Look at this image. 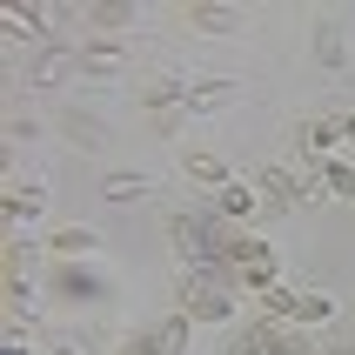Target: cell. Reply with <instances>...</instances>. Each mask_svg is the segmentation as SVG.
Returning a JSON list of instances; mask_svg holds the SVG:
<instances>
[{
    "mask_svg": "<svg viewBox=\"0 0 355 355\" xmlns=\"http://www.w3.org/2000/svg\"><path fill=\"white\" fill-rule=\"evenodd\" d=\"M54 282H60V288H67V295H94V282L80 275V268H60V275H54Z\"/></svg>",
    "mask_w": 355,
    "mask_h": 355,
    "instance_id": "cell-20",
    "label": "cell"
},
{
    "mask_svg": "<svg viewBox=\"0 0 355 355\" xmlns=\"http://www.w3.org/2000/svg\"><path fill=\"white\" fill-rule=\"evenodd\" d=\"M228 282H235L228 261H221V268H188V275H181V315L188 322H228V309H235Z\"/></svg>",
    "mask_w": 355,
    "mask_h": 355,
    "instance_id": "cell-1",
    "label": "cell"
},
{
    "mask_svg": "<svg viewBox=\"0 0 355 355\" xmlns=\"http://www.w3.org/2000/svg\"><path fill=\"white\" fill-rule=\"evenodd\" d=\"M54 355H74V349H67V342H60V349H54Z\"/></svg>",
    "mask_w": 355,
    "mask_h": 355,
    "instance_id": "cell-26",
    "label": "cell"
},
{
    "mask_svg": "<svg viewBox=\"0 0 355 355\" xmlns=\"http://www.w3.org/2000/svg\"><path fill=\"white\" fill-rule=\"evenodd\" d=\"M228 355H268V349H261L255 336H241V342H235V349H228Z\"/></svg>",
    "mask_w": 355,
    "mask_h": 355,
    "instance_id": "cell-23",
    "label": "cell"
},
{
    "mask_svg": "<svg viewBox=\"0 0 355 355\" xmlns=\"http://www.w3.org/2000/svg\"><path fill=\"white\" fill-rule=\"evenodd\" d=\"M322 355H355V342H329V349H322Z\"/></svg>",
    "mask_w": 355,
    "mask_h": 355,
    "instance_id": "cell-25",
    "label": "cell"
},
{
    "mask_svg": "<svg viewBox=\"0 0 355 355\" xmlns=\"http://www.w3.org/2000/svg\"><path fill=\"white\" fill-rule=\"evenodd\" d=\"M315 181L329 188V195L355 201V168H349V161H329V155H322V161H315Z\"/></svg>",
    "mask_w": 355,
    "mask_h": 355,
    "instance_id": "cell-9",
    "label": "cell"
},
{
    "mask_svg": "<svg viewBox=\"0 0 355 355\" xmlns=\"http://www.w3.org/2000/svg\"><path fill=\"white\" fill-rule=\"evenodd\" d=\"M329 315H336V302H329V295H295V315H288V322L309 329V322H329Z\"/></svg>",
    "mask_w": 355,
    "mask_h": 355,
    "instance_id": "cell-14",
    "label": "cell"
},
{
    "mask_svg": "<svg viewBox=\"0 0 355 355\" xmlns=\"http://www.w3.org/2000/svg\"><path fill=\"white\" fill-rule=\"evenodd\" d=\"M255 195H261V208H268V215H282V208H288V201L302 195V181H295V175H282V168H261Z\"/></svg>",
    "mask_w": 355,
    "mask_h": 355,
    "instance_id": "cell-4",
    "label": "cell"
},
{
    "mask_svg": "<svg viewBox=\"0 0 355 355\" xmlns=\"http://www.w3.org/2000/svg\"><path fill=\"white\" fill-rule=\"evenodd\" d=\"M128 20H135V7H128V0H107V7H87V27H101V34H107V27H128Z\"/></svg>",
    "mask_w": 355,
    "mask_h": 355,
    "instance_id": "cell-13",
    "label": "cell"
},
{
    "mask_svg": "<svg viewBox=\"0 0 355 355\" xmlns=\"http://www.w3.org/2000/svg\"><path fill=\"white\" fill-rule=\"evenodd\" d=\"M315 60H322V67H342V60H349V40H342V27H315Z\"/></svg>",
    "mask_w": 355,
    "mask_h": 355,
    "instance_id": "cell-11",
    "label": "cell"
},
{
    "mask_svg": "<svg viewBox=\"0 0 355 355\" xmlns=\"http://www.w3.org/2000/svg\"><path fill=\"white\" fill-rule=\"evenodd\" d=\"M80 67H87V74H114L121 47H114V40H87V47H80Z\"/></svg>",
    "mask_w": 355,
    "mask_h": 355,
    "instance_id": "cell-10",
    "label": "cell"
},
{
    "mask_svg": "<svg viewBox=\"0 0 355 355\" xmlns=\"http://www.w3.org/2000/svg\"><path fill=\"white\" fill-rule=\"evenodd\" d=\"M74 67H80V54H60V47H40V54H34V67H27V80H40V87H47V80L74 74Z\"/></svg>",
    "mask_w": 355,
    "mask_h": 355,
    "instance_id": "cell-6",
    "label": "cell"
},
{
    "mask_svg": "<svg viewBox=\"0 0 355 355\" xmlns=\"http://www.w3.org/2000/svg\"><path fill=\"white\" fill-rule=\"evenodd\" d=\"M34 275V241H14L7 248V282H27Z\"/></svg>",
    "mask_w": 355,
    "mask_h": 355,
    "instance_id": "cell-16",
    "label": "cell"
},
{
    "mask_svg": "<svg viewBox=\"0 0 355 355\" xmlns=\"http://www.w3.org/2000/svg\"><path fill=\"white\" fill-rule=\"evenodd\" d=\"M188 175H195V181H215V188H228V168H221L215 155H188Z\"/></svg>",
    "mask_w": 355,
    "mask_h": 355,
    "instance_id": "cell-18",
    "label": "cell"
},
{
    "mask_svg": "<svg viewBox=\"0 0 355 355\" xmlns=\"http://www.w3.org/2000/svg\"><path fill=\"white\" fill-rule=\"evenodd\" d=\"M228 268H275V255H268V241L235 235V241H228Z\"/></svg>",
    "mask_w": 355,
    "mask_h": 355,
    "instance_id": "cell-7",
    "label": "cell"
},
{
    "mask_svg": "<svg viewBox=\"0 0 355 355\" xmlns=\"http://www.w3.org/2000/svg\"><path fill=\"white\" fill-rule=\"evenodd\" d=\"M47 248H54V255H87V248H94V235H87V228H54V241H47Z\"/></svg>",
    "mask_w": 355,
    "mask_h": 355,
    "instance_id": "cell-15",
    "label": "cell"
},
{
    "mask_svg": "<svg viewBox=\"0 0 355 355\" xmlns=\"http://www.w3.org/2000/svg\"><path fill=\"white\" fill-rule=\"evenodd\" d=\"M255 208H261V195H255V188H241V181H228V188H215V215L241 221V215H255Z\"/></svg>",
    "mask_w": 355,
    "mask_h": 355,
    "instance_id": "cell-5",
    "label": "cell"
},
{
    "mask_svg": "<svg viewBox=\"0 0 355 355\" xmlns=\"http://www.w3.org/2000/svg\"><path fill=\"white\" fill-rule=\"evenodd\" d=\"M329 121H336V141H349V148H355V114H329Z\"/></svg>",
    "mask_w": 355,
    "mask_h": 355,
    "instance_id": "cell-22",
    "label": "cell"
},
{
    "mask_svg": "<svg viewBox=\"0 0 355 355\" xmlns=\"http://www.w3.org/2000/svg\"><path fill=\"white\" fill-rule=\"evenodd\" d=\"M7 208H14V215H40V188H20V195H7Z\"/></svg>",
    "mask_w": 355,
    "mask_h": 355,
    "instance_id": "cell-21",
    "label": "cell"
},
{
    "mask_svg": "<svg viewBox=\"0 0 355 355\" xmlns=\"http://www.w3.org/2000/svg\"><path fill=\"white\" fill-rule=\"evenodd\" d=\"M67 135H80V148H101V128L87 114H67Z\"/></svg>",
    "mask_w": 355,
    "mask_h": 355,
    "instance_id": "cell-19",
    "label": "cell"
},
{
    "mask_svg": "<svg viewBox=\"0 0 355 355\" xmlns=\"http://www.w3.org/2000/svg\"><path fill=\"white\" fill-rule=\"evenodd\" d=\"M128 355H161V349H155V336H141V342H128Z\"/></svg>",
    "mask_w": 355,
    "mask_h": 355,
    "instance_id": "cell-24",
    "label": "cell"
},
{
    "mask_svg": "<svg viewBox=\"0 0 355 355\" xmlns=\"http://www.w3.org/2000/svg\"><path fill=\"white\" fill-rule=\"evenodd\" d=\"M7 355H27V349H20V342H14V349H7Z\"/></svg>",
    "mask_w": 355,
    "mask_h": 355,
    "instance_id": "cell-27",
    "label": "cell"
},
{
    "mask_svg": "<svg viewBox=\"0 0 355 355\" xmlns=\"http://www.w3.org/2000/svg\"><path fill=\"white\" fill-rule=\"evenodd\" d=\"M248 336H255L268 355H309V336H302V329H288V322H268V315H261Z\"/></svg>",
    "mask_w": 355,
    "mask_h": 355,
    "instance_id": "cell-3",
    "label": "cell"
},
{
    "mask_svg": "<svg viewBox=\"0 0 355 355\" xmlns=\"http://www.w3.org/2000/svg\"><path fill=\"white\" fill-rule=\"evenodd\" d=\"M141 195H155L148 175H107L101 181V201H121V208H128V201H141Z\"/></svg>",
    "mask_w": 355,
    "mask_h": 355,
    "instance_id": "cell-8",
    "label": "cell"
},
{
    "mask_svg": "<svg viewBox=\"0 0 355 355\" xmlns=\"http://www.w3.org/2000/svg\"><path fill=\"white\" fill-rule=\"evenodd\" d=\"M228 241L235 235H221V215H175V248L195 268H221L228 261Z\"/></svg>",
    "mask_w": 355,
    "mask_h": 355,
    "instance_id": "cell-2",
    "label": "cell"
},
{
    "mask_svg": "<svg viewBox=\"0 0 355 355\" xmlns=\"http://www.w3.org/2000/svg\"><path fill=\"white\" fill-rule=\"evenodd\" d=\"M155 349L161 355H181V349H188V315H168V322H161V329H155Z\"/></svg>",
    "mask_w": 355,
    "mask_h": 355,
    "instance_id": "cell-12",
    "label": "cell"
},
{
    "mask_svg": "<svg viewBox=\"0 0 355 355\" xmlns=\"http://www.w3.org/2000/svg\"><path fill=\"white\" fill-rule=\"evenodd\" d=\"M188 20H195V27H208V34H215V27H235V7H188Z\"/></svg>",
    "mask_w": 355,
    "mask_h": 355,
    "instance_id": "cell-17",
    "label": "cell"
}]
</instances>
